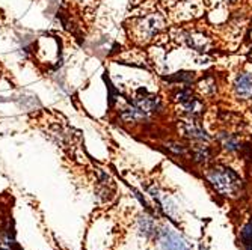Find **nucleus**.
<instances>
[{
    "label": "nucleus",
    "instance_id": "f257e3e1",
    "mask_svg": "<svg viewBox=\"0 0 252 250\" xmlns=\"http://www.w3.org/2000/svg\"><path fill=\"white\" fill-rule=\"evenodd\" d=\"M210 186L223 196H236L242 190V178L230 167L215 166L207 172Z\"/></svg>",
    "mask_w": 252,
    "mask_h": 250
},
{
    "label": "nucleus",
    "instance_id": "f03ea898",
    "mask_svg": "<svg viewBox=\"0 0 252 250\" xmlns=\"http://www.w3.org/2000/svg\"><path fill=\"white\" fill-rule=\"evenodd\" d=\"M163 26H165L163 17L154 12V14L145 15V17L134 21V33L137 38L148 41V39L154 38Z\"/></svg>",
    "mask_w": 252,
    "mask_h": 250
},
{
    "label": "nucleus",
    "instance_id": "7ed1b4c3",
    "mask_svg": "<svg viewBox=\"0 0 252 250\" xmlns=\"http://www.w3.org/2000/svg\"><path fill=\"white\" fill-rule=\"evenodd\" d=\"M177 103L180 104L183 113L190 118V119H196L202 115V110H204V104L202 101L192 92L190 89H181L177 92L175 95Z\"/></svg>",
    "mask_w": 252,
    "mask_h": 250
},
{
    "label": "nucleus",
    "instance_id": "20e7f679",
    "mask_svg": "<svg viewBox=\"0 0 252 250\" xmlns=\"http://www.w3.org/2000/svg\"><path fill=\"white\" fill-rule=\"evenodd\" d=\"M157 238H158L160 250H190L186 240L180 234H177L174 229L168 228V226L160 229Z\"/></svg>",
    "mask_w": 252,
    "mask_h": 250
},
{
    "label": "nucleus",
    "instance_id": "39448f33",
    "mask_svg": "<svg viewBox=\"0 0 252 250\" xmlns=\"http://www.w3.org/2000/svg\"><path fill=\"white\" fill-rule=\"evenodd\" d=\"M234 94L239 100H249L252 98V74L249 73H240L237 74L234 80Z\"/></svg>",
    "mask_w": 252,
    "mask_h": 250
},
{
    "label": "nucleus",
    "instance_id": "423d86ee",
    "mask_svg": "<svg viewBox=\"0 0 252 250\" xmlns=\"http://www.w3.org/2000/svg\"><path fill=\"white\" fill-rule=\"evenodd\" d=\"M183 133H185L186 138H189L193 142H209L210 138L209 134L205 133L202 125L196 119H190L183 124Z\"/></svg>",
    "mask_w": 252,
    "mask_h": 250
},
{
    "label": "nucleus",
    "instance_id": "0eeeda50",
    "mask_svg": "<svg viewBox=\"0 0 252 250\" xmlns=\"http://www.w3.org/2000/svg\"><path fill=\"white\" fill-rule=\"evenodd\" d=\"M186 42L190 49L196 52H207L210 47V39L201 32H189L186 35Z\"/></svg>",
    "mask_w": 252,
    "mask_h": 250
},
{
    "label": "nucleus",
    "instance_id": "6e6552de",
    "mask_svg": "<svg viewBox=\"0 0 252 250\" xmlns=\"http://www.w3.org/2000/svg\"><path fill=\"white\" fill-rule=\"evenodd\" d=\"M153 193V196H154V199H157V202H158V205H160V208H162L172 220H177V208H175V205L172 203V200L166 196V194H163V193H158L157 190L154 192H151Z\"/></svg>",
    "mask_w": 252,
    "mask_h": 250
},
{
    "label": "nucleus",
    "instance_id": "1a4fd4ad",
    "mask_svg": "<svg viewBox=\"0 0 252 250\" xmlns=\"http://www.w3.org/2000/svg\"><path fill=\"white\" fill-rule=\"evenodd\" d=\"M137 223H139V231L141 234L145 237V238H150L153 235L157 234V226H156V222L153 217H150L148 214H142L139 217V220H137Z\"/></svg>",
    "mask_w": 252,
    "mask_h": 250
},
{
    "label": "nucleus",
    "instance_id": "9d476101",
    "mask_svg": "<svg viewBox=\"0 0 252 250\" xmlns=\"http://www.w3.org/2000/svg\"><path fill=\"white\" fill-rule=\"evenodd\" d=\"M192 157L193 160L199 165H205L212 157V151L209 148V145H204V142H199L198 145H195L192 148Z\"/></svg>",
    "mask_w": 252,
    "mask_h": 250
},
{
    "label": "nucleus",
    "instance_id": "9b49d317",
    "mask_svg": "<svg viewBox=\"0 0 252 250\" xmlns=\"http://www.w3.org/2000/svg\"><path fill=\"white\" fill-rule=\"evenodd\" d=\"M219 142H220L222 148L226 149L228 152H234V151L240 149V142L234 138V136L228 134V133L219 134Z\"/></svg>",
    "mask_w": 252,
    "mask_h": 250
},
{
    "label": "nucleus",
    "instance_id": "f8f14e48",
    "mask_svg": "<svg viewBox=\"0 0 252 250\" xmlns=\"http://www.w3.org/2000/svg\"><path fill=\"white\" fill-rule=\"evenodd\" d=\"M240 241L246 250H252V219H249V222L242 228Z\"/></svg>",
    "mask_w": 252,
    "mask_h": 250
},
{
    "label": "nucleus",
    "instance_id": "ddd939ff",
    "mask_svg": "<svg viewBox=\"0 0 252 250\" xmlns=\"http://www.w3.org/2000/svg\"><path fill=\"white\" fill-rule=\"evenodd\" d=\"M199 90L204 95H213L216 92V82L213 77H205L199 83Z\"/></svg>",
    "mask_w": 252,
    "mask_h": 250
},
{
    "label": "nucleus",
    "instance_id": "4468645a",
    "mask_svg": "<svg viewBox=\"0 0 252 250\" xmlns=\"http://www.w3.org/2000/svg\"><path fill=\"white\" fill-rule=\"evenodd\" d=\"M226 2H228V3H236L237 0H226Z\"/></svg>",
    "mask_w": 252,
    "mask_h": 250
},
{
    "label": "nucleus",
    "instance_id": "2eb2a0df",
    "mask_svg": "<svg viewBox=\"0 0 252 250\" xmlns=\"http://www.w3.org/2000/svg\"><path fill=\"white\" fill-rule=\"evenodd\" d=\"M201 250H202V249H201Z\"/></svg>",
    "mask_w": 252,
    "mask_h": 250
}]
</instances>
